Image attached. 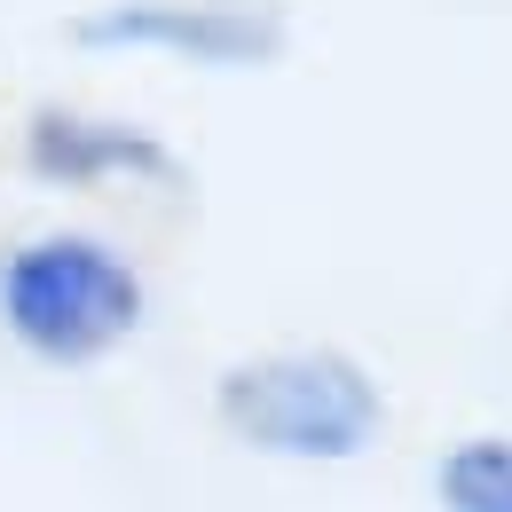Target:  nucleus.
Listing matches in <instances>:
<instances>
[{
  "label": "nucleus",
  "instance_id": "2",
  "mask_svg": "<svg viewBox=\"0 0 512 512\" xmlns=\"http://www.w3.org/2000/svg\"><path fill=\"white\" fill-rule=\"evenodd\" d=\"M205 402H213V426L229 449H245L260 465H300V473L363 465L394 418L386 379L339 339L245 347L213 371Z\"/></svg>",
  "mask_w": 512,
  "mask_h": 512
},
{
  "label": "nucleus",
  "instance_id": "4",
  "mask_svg": "<svg viewBox=\"0 0 512 512\" xmlns=\"http://www.w3.org/2000/svg\"><path fill=\"white\" fill-rule=\"evenodd\" d=\"M64 48L95 64L253 79L292 56V16L276 0H87L64 16Z\"/></svg>",
  "mask_w": 512,
  "mask_h": 512
},
{
  "label": "nucleus",
  "instance_id": "5",
  "mask_svg": "<svg viewBox=\"0 0 512 512\" xmlns=\"http://www.w3.org/2000/svg\"><path fill=\"white\" fill-rule=\"evenodd\" d=\"M426 489H434V512H512V434L481 426L442 442Z\"/></svg>",
  "mask_w": 512,
  "mask_h": 512
},
{
  "label": "nucleus",
  "instance_id": "3",
  "mask_svg": "<svg viewBox=\"0 0 512 512\" xmlns=\"http://www.w3.org/2000/svg\"><path fill=\"white\" fill-rule=\"evenodd\" d=\"M16 174L71 205H182L190 158L182 142L119 103L48 95L16 119Z\"/></svg>",
  "mask_w": 512,
  "mask_h": 512
},
{
  "label": "nucleus",
  "instance_id": "1",
  "mask_svg": "<svg viewBox=\"0 0 512 512\" xmlns=\"http://www.w3.org/2000/svg\"><path fill=\"white\" fill-rule=\"evenodd\" d=\"M158 316L150 260L103 221H40L0 245V339L56 379L119 363Z\"/></svg>",
  "mask_w": 512,
  "mask_h": 512
}]
</instances>
